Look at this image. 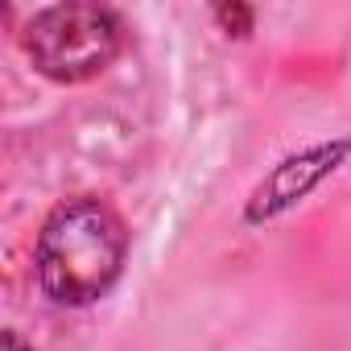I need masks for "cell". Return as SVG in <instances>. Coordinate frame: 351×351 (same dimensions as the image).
<instances>
[{"label":"cell","mask_w":351,"mask_h":351,"mask_svg":"<svg viewBox=\"0 0 351 351\" xmlns=\"http://www.w3.org/2000/svg\"><path fill=\"white\" fill-rule=\"evenodd\" d=\"M211 21L219 25V34L223 38H236V42H244V38H252V29H256V9L252 5H215L211 9Z\"/></svg>","instance_id":"4"},{"label":"cell","mask_w":351,"mask_h":351,"mask_svg":"<svg viewBox=\"0 0 351 351\" xmlns=\"http://www.w3.org/2000/svg\"><path fill=\"white\" fill-rule=\"evenodd\" d=\"M128 223L124 215L95 199L71 195L50 207L34 240V277L38 289L66 310H83L104 302L128 265Z\"/></svg>","instance_id":"1"},{"label":"cell","mask_w":351,"mask_h":351,"mask_svg":"<svg viewBox=\"0 0 351 351\" xmlns=\"http://www.w3.org/2000/svg\"><path fill=\"white\" fill-rule=\"evenodd\" d=\"M0 351H34L17 330H5V339H0Z\"/></svg>","instance_id":"5"},{"label":"cell","mask_w":351,"mask_h":351,"mask_svg":"<svg viewBox=\"0 0 351 351\" xmlns=\"http://www.w3.org/2000/svg\"><path fill=\"white\" fill-rule=\"evenodd\" d=\"M17 42L42 79L83 87L124 54L128 25L108 5H46L21 25Z\"/></svg>","instance_id":"2"},{"label":"cell","mask_w":351,"mask_h":351,"mask_svg":"<svg viewBox=\"0 0 351 351\" xmlns=\"http://www.w3.org/2000/svg\"><path fill=\"white\" fill-rule=\"evenodd\" d=\"M351 157V136H335V141H318L306 145L289 157H281L265 178L256 182V191L244 203V223L248 228H265L273 219H281L285 211H293L298 203H306L326 178L347 165Z\"/></svg>","instance_id":"3"}]
</instances>
